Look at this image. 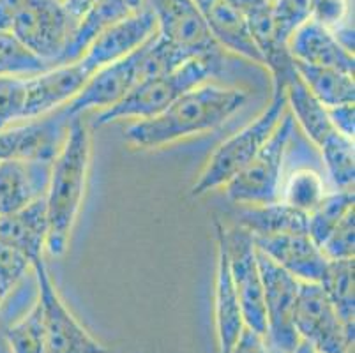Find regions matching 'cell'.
Here are the masks:
<instances>
[{
    "mask_svg": "<svg viewBox=\"0 0 355 353\" xmlns=\"http://www.w3.org/2000/svg\"><path fill=\"white\" fill-rule=\"evenodd\" d=\"M232 353H270L267 348V343L263 336L257 334L253 330L244 329L242 330L241 338L235 343Z\"/></svg>",
    "mask_w": 355,
    "mask_h": 353,
    "instance_id": "cell-39",
    "label": "cell"
},
{
    "mask_svg": "<svg viewBox=\"0 0 355 353\" xmlns=\"http://www.w3.org/2000/svg\"><path fill=\"white\" fill-rule=\"evenodd\" d=\"M286 48L299 62L309 66L334 67L343 73L354 74V51L347 50L331 31L313 19H308L290 35Z\"/></svg>",
    "mask_w": 355,
    "mask_h": 353,
    "instance_id": "cell-19",
    "label": "cell"
},
{
    "mask_svg": "<svg viewBox=\"0 0 355 353\" xmlns=\"http://www.w3.org/2000/svg\"><path fill=\"white\" fill-rule=\"evenodd\" d=\"M53 160L16 157L0 163V216L46 196Z\"/></svg>",
    "mask_w": 355,
    "mask_h": 353,
    "instance_id": "cell-17",
    "label": "cell"
},
{
    "mask_svg": "<svg viewBox=\"0 0 355 353\" xmlns=\"http://www.w3.org/2000/svg\"><path fill=\"white\" fill-rule=\"evenodd\" d=\"M354 189H338L327 193L318 205L308 214V235L322 246L341 219L354 209Z\"/></svg>",
    "mask_w": 355,
    "mask_h": 353,
    "instance_id": "cell-27",
    "label": "cell"
},
{
    "mask_svg": "<svg viewBox=\"0 0 355 353\" xmlns=\"http://www.w3.org/2000/svg\"><path fill=\"white\" fill-rule=\"evenodd\" d=\"M37 281V300L43 307L44 353H114L96 341L67 309L50 277L43 258L32 264Z\"/></svg>",
    "mask_w": 355,
    "mask_h": 353,
    "instance_id": "cell-8",
    "label": "cell"
},
{
    "mask_svg": "<svg viewBox=\"0 0 355 353\" xmlns=\"http://www.w3.org/2000/svg\"><path fill=\"white\" fill-rule=\"evenodd\" d=\"M286 106L290 108L293 121L299 122L302 131L306 132L309 140L320 147L329 136L336 131L329 119V112L311 92L308 87L302 83L299 74H293L285 85Z\"/></svg>",
    "mask_w": 355,
    "mask_h": 353,
    "instance_id": "cell-24",
    "label": "cell"
},
{
    "mask_svg": "<svg viewBox=\"0 0 355 353\" xmlns=\"http://www.w3.org/2000/svg\"><path fill=\"white\" fill-rule=\"evenodd\" d=\"M216 239H218V261H216L214 279V323L218 336L219 353H232L235 343L246 329L242 320L241 302L228 267L227 249L223 242L221 232L216 223Z\"/></svg>",
    "mask_w": 355,
    "mask_h": 353,
    "instance_id": "cell-18",
    "label": "cell"
},
{
    "mask_svg": "<svg viewBox=\"0 0 355 353\" xmlns=\"http://www.w3.org/2000/svg\"><path fill=\"white\" fill-rule=\"evenodd\" d=\"M144 46V44H141ZM137 48L133 53L110 66L101 67L90 76L78 96L71 99L66 106L60 108L66 119H76L89 110L112 108L121 103L138 83L145 78L144 73V48Z\"/></svg>",
    "mask_w": 355,
    "mask_h": 353,
    "instance_id": "cell-12",
    "label": "cell"
},
{
    "mask_svg": "<svg viewBox=\"0 0 355 353\" xmlns=\"http://www.w3.org/2000/svg\"><path fill=\"white\" fill-rule=\"evenodd\" d=\"M292 353H318L315 348H313L311 345H308L306 341H299V345L295 346V350H293Z\"/></svg>",
    "mask_w": 355,
    "mask_h": 353,
    "instance_id": "cell-42",
    "label": "cell"
},
{
    "mask_svg": "<svg viewBox=\"0 0 355 353\" xmlns=\"http://www.w3.org/2000/svg\"><path fill=\"white\" fill-rule=\"evenodd\" d=\"M193 2L219 46L263 66V57L251 35L246 18L237 9L232 8L227 0H193Z\"/></svg>",
    "mask_w": 355,
    "mask_h": 353,
    "instance_id": "cell-20",
    "label": "cell"
},
{
    "mask_svg": "<svg viewBox=\"0 0 355 353\" xmlns=\"http://www.w3.org/2000/svg\"><path fill=\"white\" fill-rule=\"evenodd\" d=\"M25 0H0V32L11 31Z\"/></svg>",
    "mask_w": 355,
    "mask_h": 353,
    "instance_id": "cell-40",
    "label": "cell"
},
{
    "mask_svg": "<svg viewBox=\"0 0 355 353\" xmlns=\"http://www.w3.org/2000/svg\"><path fill=\"white\" fill-rule=\"evenodd\" d=\"M293 327L299 339L311 345L318 353H350L354 345L324 288L316 283H301Z\"/></svg>",
    "mask_w": 355,
    "mask_h": 353,
    "instance_id": "cell-10",
    "label": "cell"
},
{
    "mask_svg": "<svg viewBox=\"0 0 355 353\" xmlns=\"http://www.w3.org/2000/svg\"><path fill=\"white\" fill-rule=\"evenodd\" d=\"M219 226L225 249H227L228 267L241 302L242 320L246 329L266 338V306H263V284H261L258 252L251 233L235 225L227 230Z\"/></svg>",
    "mask_w": 355,
    "mask_h": 353,
    "instance_id": "cell-7",
    "label": "cell"
},
{
    "mask_svg": "<svg viewBox=\"0 0 355 353\" xmlns=\"http://www.w3.org/2000/svg\"><path fill=\"white\" fill-rule=\"evenodd\" d=\"M293 135L295 121L292 113L285 112L254 160L225 186L230 202L235 205H269L279 202L285 155Z\"/></svg>",
    "mask_w": 355,
    "mask_h": 353,
    "instance_id": "cell-5",
    "label": "cell"
},
{
    "mask_svg": "<svg viewBox=\"0 0 355 353\" xmlns=\"http://www.w3.org/2000/svg\"><path fill=\"white\" fill-rule=\"evenodd\" d=\"M131 12L133 11L128 8L124 0H99L98 4L92 6L74 24L73 34H71L69 43H67L59 66L80 60L98 35H101L106 28L117 24L119 19L125 18Z\"/></svg>",
    "mask_w": 355,
    "mask_h": 353,
    "instance_id": "cell-23",
    "label": "cell"
},
{
    "mask_svg": "<svg viewBox=\"0 0 355 353\" xmlns=\"http://www.w3.org/2000/svg\"><path fill=\"white\" fill-rule=\"evenodd\" d=\"M27 103V76H0V129L24 121Z\"/></svg>",
    "mask_w": 355,
    "mask_h": 353,
    "instance_id": "cell-33",
    "label": "cell"
},
{
    "mask_svg": "<svg viewBox=\"0 0 355 353\" xmlns=\"http://www.w3.org/2000/svg\"><path fill=\"white\" fill-rule=\"evenodd\" d=\"M227 2L246 18L248 25L266 18L272 11V0H227Z\"/></svg>",
    "mask_w": 355,
    "mask_h": 353,
    "instance_id": "cell-37",
    "label": "cell"
},
{
    "mask_svg": "<svg viewBox=\"0 0 355 353\" xmlns=\"http://www.w3.org/2000/svg\"><path fill=\"white\" fill-rule=\"evenodd\" d=\"M74 24L62 0H25L11 32L35 57L53 67L59 66Z\"/></svg>",
    "mask_w": 355,
    "mask_h": 353,
    "instance_id": "cell-6",
    "label": "cell"
},
{
    "mask_svg": "<svg viewBox=\"0 0 355 353\" xmlns=\"http://www.w3.org/2000/svg\"><path fill=\"white\" fill-rule=\"evenodd\" d=\"M350 0H309V19L331 31L332 34L352 27L348 24Z\"/></svg>",
    "mask_w": 355,
    "mask_h": 353,
    "instance_id": "cell-36",
    "label": "cell"
},
{
    "mask_svg": "<svg viewBox=\"0 0 355 353\" xmlns=\"http://www.w3.org/2000/svg\"><path fill=\"white\" fill-rule=\"evenodd\" d=\"M258 252L261 284H263V306H266V343L270 353H292L299 345V336L293 327L297 295L301 281L290 276L263 252Z\"/></svg>",
    "mask_w": 355,
    "mask_h": 353,
    "instance_id": "cell-9",
    "label": "cell"
},
{
    "mask_svg": "<svg viewBox=\"0 0 355 353\" xmlns=\"http://www.w3.org/2000/svg\"><path fill=\"white\" fill-rule=\"evenodd\" d=\"M254 246L301 283L320 284L329 260L308 233H279L253 239Z\"/></svg>",
    "mask_w": 355,
    "mask_h": 353,
    "instance_id": "cell-15",
    "label": "cell"
},
{
    "mask_svg": "<svg viewBox=\"0 0 355 353\" xmlns=\"http://www.w3.org/2000/svg\"><path fill=\"white\" fill-rule=\"evenodd\" d=\"M28 268H32V264L16 251L9 244L0 241V302L4 306L8 297L12 295V291L18 290L21 281L27 276Z\"/></svg>",
    "mask_w": 355,
    "mask_h": 353,
    "instance_id": "cell-34",
    "label": "cell"
},
{
    "mask_svg": "<svg viewBox=\"0 0 355 353\" xmlns=\"http://www.w3.org/2000/svg\"><path fill=\"white\" fill-rule=\"evenodd\" d=\"M286 108L288 106H286L285 90H274L267 108L246 128L235 132L212 152L195 186L191 187L193 196L198 198L218 187H225L230 180H234L266 145L282 121V117L285 115Z\"/></svg>",
    "mask_w": 355,
    "mask_h": 353,
    "instance_id": "cell-4",
    "label": "cell"
},
{
    "mask_svg": "<svg viewBox=\"0 0 355 353\" xmlns=\"http://www.w3.org/2000/svg\"><path fill=\"white\" fill-rule=\"evenodd\" d=\"M329 119H331L332 126L338 132H341L343 136L354 140V132H355V110L354 103H348V105L336 106V108H327Z\"/></svg>",
    "mask_w": 355,
    "mask_h": 353,
    "instance_id": "cell-38",
    "label": "cell"
},
{
    "mask_svg": "<svg viewBox=\"0 0 355 353\" xmlns=\"http://www.w3.org/2000/svg\"><path fill=\"white\" fill-rule=\"evenodd\" d=\"M2 320L4 318H2V302H0V327H2Z\"/></svg>",
    "mask_w": 355,
    "mask_h": 353,
    "instance_id": "cell-44",
    "label": "cell"
},
{
    "mask_svg": "<svg viewBox=\"0 0 355 353\" xmlns=\"http://www.w3.org/2000/svg\"><path fill=\"white\" fill-rule=\"evenodd\" d=\"M327 260H352L355 252V210L341 219V223L332 230V233L320 246Z\"/></svg>",
    "mask_w": 355,
    "mask_h": 353,
    "instance_id": "cell-35",
    "label": "cell"
},
{
    "mask_svg": "<svg viewBox=\"0 0 355 353\" xmlns=\"http://www.w3.org/2000/svg\"><path fill=\"white\" fill-rule=\"evenodd\" d=\"M322 160L336 189H354L355 152L354 140L334 131L320 145Z\"/></svg>",
    "mask_w": 355,
    "mask_h": 353,
    "instance_id": "cell-29",
    "label": "cell"
},
{
    "mask_svg": "<svg viewBox=\"0 0 355 353\" xmlns=\"http://www.w3.org/2000/svg\"><path fill=\"white\" fill-rule=\"evenodd\" d=\"M248 90L221 87L207 82L175 99L150 119H144L125 129V140L137 148L166 147L195 135L223 126L246 105Z\"/></svg>",
    "mask_w": 355,
    "mask_h": 353,
    "instance_id": "cell-1",
    "label": "cell"
},
{
    "mask_svg": "<svg viewBox=\"0 0 355 353\" xmlns=\"http://www.w3.org/2000/svg\"><path fill=\"white\" fill-rule=\"evenodd\" d=\"M157 35L191 60L198 57H223L203 16L193 0H154Z\"/></svg>",
    "mask_w": 355,
    "mask_h": 353,
    "instance_id": "cell-11",
    "label": "cell"
},
{
    "mask_svg": "<svg viewBox=\"0 0 355 353\" xmlns=\"http://www.w3.org/2000/svg\"><path fill=\"white\" fill-rule=\"evenodd\" d=\"M92 73L82 62L60 64L44 73L27 76V103H25L24 121H35L41 117L57 112L71 99L78 96Z\"/></svg>",
    "mask_w": 355,
    "mask_h": 353,
    "instance_id": "cell-13",
    "label": "cell"
},
{
    "mask_svg": "<svg viewBox=\"0 0 355 353\" xmlns=\"http://www.w3.org/2000/svg\"><path fill=\"white\" fill-rule=\"evenodd\" d=\"M11 31L0 32V76H34L50 69Z\"/></svg>",
    "mask_w": 355,
    "mask_h": 353,
    "instance_id": "cell-31",
    "label": "cell"
},
{
    "mask_svg": "<svg viewBox=\"0 0 355 353\" xmlns=\"http://www.w3.org/2000/svg\"><path fill=\"white\" fill-rule=\"evenodd\" d=\"M92 141L80 117L71 119L66 138L51 164L50 186L46 191L48 241L46 249L53 258L66 255L71 232L78 219L89 179Z\"/></svg>",
    "mask_w": 355,
    "mask_h": 353,
    "instance_id": "cell-2",
    "label": "cell"
},
{
    "mask_svg": "<svg viewBox=\"0 0 355 353\" xmlns=\"http://www.w3.org/2000/svg\"><path fill=\"white\" fill-rule=\"evenodd\" d=\"M221 71L223 57H198L172 71L144 78L121 103L99 112L92 128H103L121 119H150L188 90L211 82Z\"/></svg>",
    "mask_w": 355,
    "mask_h": 353,
    "instance_id": "cell-3",
    "label": "cell"
},
{
    "mask_svg": "<svg viewBox=\"0 0 355 353\" xmlns=\"http://www.w3.org/2000/svg\"><path fill=\"white\" fill-rule=\"evenodd\" d=\"M0 241L20 251L31 264L43 258L48 241L46 200H35L16 212L0 216Z\"/></svg>",
    "mask_w": 355,
    "mask_h": 353,
    "instance_id": "cell-21",
    "label": "cell"
},
{
    "mask_svg": "<svg viewBox=\"0 0 355 353\" xmlns=\"http://www.w3.org/2000/svg\"><path fill=\"white\" fill-rule=\"evenodd\" d=\"M325 194L327 191L322 175L313 168H299L282 184L279 202L309 214L324 200Z\"/></svg>",
    "mask_w": 355,
    "mask_h": 353,
    "instance_id": "cell-28",
    "label": "cell"
},
{
    "mask_svg": "<svg viewBox=\"0 0 355 353\" xmlns=\"http://www.w3.org/2000/svg\"><path fill=\"white\" fill-rule=\"evenodd\" d=\"M237 214V226L251 237H270L279 233H308V214L283 202L269 205H242Z\"/></svg>",
    "mask_w": 355,
    "mask_h": 353,
    "instance_id": "cell-22",
    "label": "cell"
},
{
    "mask_svg": "<svg viewBox=\"0 0 355 353\" xmlns=\"http://www.w3.org/2000/svg\"><path fill=\"white\" fill-rule=\"evenodd\" d=\"M4 339L11 353H44L43 307L40 300L4 330Z\"/></svg>",
    "mask_w": 355,
    "mask_h": 353,
    "instance_id": "cell-30",
    "label": "cell"
},
{
    "mask_svg": "<svg viewBox=\"0 0 355 353\" xmlns=\"http://www.w3.org/2000/svg\"><path fill=\"white\" fill-rule=\"evenodd\" d=\"M272 34L286 44L290 35L309 19V0H272Z\"/></svg>",
    "mask_w": 355,
    "mask_h": 353,
    "instance_id": "cell-32",
    "label": "cell"
},
{
    "mask_svg": "<svg viewBox=\"0 0 355 353\" xmlns=\"http://www.w3.org/2000/svg\"><path fill=\"white\" fill-rule=\"evenodd\" d=\"M69 119L60 110L18 128L0 129V163L16 157L53 160L64 138Z\"/></svg>",
    "mask_w": 355,
    "mask_h": 353,
    "instance_id": "cell-16",
    "label": "cell"
},
{
    "mask_svg": "<svg viewBox=\"0 0 355 353\" xmlns=\"http://www.w3.org/2000/svg\"><path fill=\"white\" fill-rule=\"evenodd\" d=\"M320 286L329 302L343 323L348 338L355 332V297H354V258L352 260H329L327 272Z\"/></svg>",
    "mask_w": 355,
    "mask_h": 353,
    "instance_id": "cell-26",
    "label": "cell"
},
{
    "mask_svg": "<svg viewBox=\"0 0 355 353\" xmlns=\"http://www.w3.org/2000/svg\"><path fill=\"white\" fill-rule=\"evenodd\" d=\"M98 2L99 0H62L67 15H69L74 21H78V19L82 18L92 6L98 4Z\"/></svg>",
    "mask_w": 355,
    "mask_h": 353,
    "instance_id": "cell-41",
    "label": "cell"
},
{
    "mask_svg": "<svg viewBox=\"0 0 355 353\" xmlns=\"http://www.w3.org/2000/svg\"><path fill=\"white\" fill-rule=\"evenodd\" d=\"M293 66L302 83L325 108H336L355 101L354 74L343 73L334 67L309 66L295 58H293Z\"/></svg>",
    "mask_w": 355,
    "mask_h": 353,
    "instance_id": "cell-25",
    "label": "cell"
},
{
    "mask_svg": "<svg viewBox=\"0 0 355 353\" xmlns=\"http://www.w3.org/2000/svg\"><path fill=\"white\" fill-rule=\"evenodd\" d=\"M157 31L156 15L150 8L131 12L117 24L106 28L83 53L82 62L94 74L101 67L117 62L125 55L133 53Z\"/></svg>",
    "mask_w": 355,
    "mask_h": 353,
    "instance_id": "cell-14",
    "label": "cell"
},
{
    "mask_svg": "<svg viewBox=\"0 0 355 353\" xmlns=\"http://www.w3.org/2000/svg\"><path fill=\"white\" fill-rule=\"evenodd\" d=\"M124 2L133 12L140 11V9L145 8V0H124Z\"/></svg>",
    "mask_w": 355,
    "mask_h": 353,
    "instance_id": "cell-43",
    "label": "cell"
}]
</instances>
